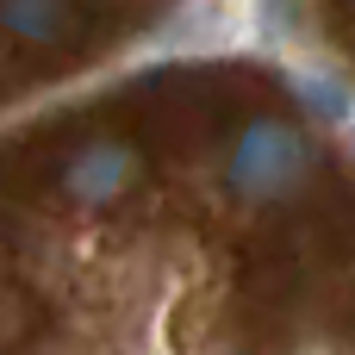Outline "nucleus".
Returning a JSON list of instances; mask_svg holds the SVG:
<instances>
[{
    "label": "nucleus",
    "mask_w": 355,
    "mask_h": 355,
    "mask_svg": "<svg viewBox=\"0 0 355 355\" xmlns=\"http://www.w3.org/2000/svg\"><path fill=\"white\" fill-rule=\"evenodd\" d=\"M231 187L243 200H275L287 187H300L306 175V137L293 125H275V119H256L243 125V137L231 144V162H225Z\"/></svg>",
    "instance_id": "obj_1"
},
{
    "label": "nucleus",
    "mask_w": 355,
    "mask_h": 355,
    "mask_svg": "<svg viewBox=\"0 0 355 355\" xmlns=\"http://www.w3.org/2000/svg\"><path fill=\"white\" fill-rule=\"evenodd\" d=\"M131 150L125 144H87L75 162H69V193L75 200H87V206H106V200H119L125 193V181H131Z\"/></svg>",
    "instance_id": "obj_2"
},
{
    "label": "nucleus",
    "mask_w": 355,
    "mask_h": 355,
    "mask_svg": "<svg viewBox=\"0 0 355 355\" xmlns=\"http://www.w3.org/2000/svg\"><path fill=\"white\" fill-rule=\"evenodd\" d=\"M62 12L69 0H0V25H12L19 37H56Z\"/></svg>",
    "instance_id": "obj_3"
},
{
    "label": "nucleus",
    "mask_w": 355,
    "mask_h": 355,
    "mask_svg": "<svg viewBox=\"0 0 355 355\" xmlns=\"http://www.w3.org/2000/svg\"><path fill=\"white\" fill-rule=\"evenodd\" d=\"M300 100L312 106V112H324V119H349V87L343 81H318V75H300Z\"/></svg>",
    "instance_id": "obj_4"
}]
</instances>
